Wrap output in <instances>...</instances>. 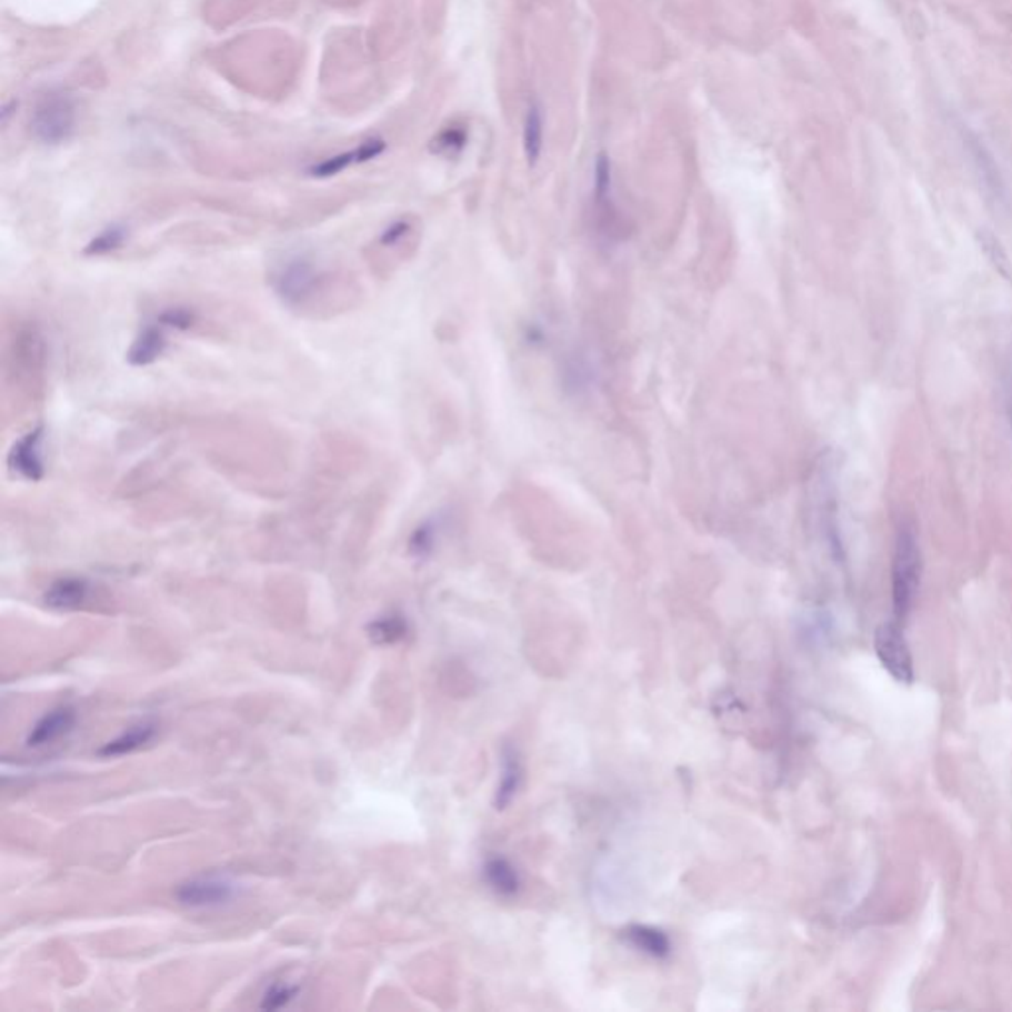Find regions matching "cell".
Listing matches in <instances>:
<instances>
[{"label": "cell", "instance_id": "obj_1", "mask_svg": "<svg viewBox=\"0 0 1012 1012\" xmlns=\"http://www.w3.org/2000/svg\"><path fill=\"white\" fill-rule=\"evenodd\" d=\"M922 583V550L912 522L898 529L892 555V608L898 623H904L914 610Z\"/></svg>", "mask_w": 1012, "mask_h": 1012}, {"label": "cell", "instance_id": "obj_2", "mask_svg": "<svg viewBox=\"0 0 1012 1012\" xmlns=\"http://www.w3.org/2000/svg\"><path fill=\"white\" fill-rule=\"evenodd\" d=\"M271 289L291 309L305 307L323 285V271L309 255H291L271 273Z\"/></svg>", "mask_w": 1012, "mask_h": 1012}, {"label": "cell", "instance_id": "obj_3", "mask_svg": "<svg viewBox=\"0 0 1012 1012\" xmlns=\"http://www.w3.org/2000/svg\"><path fill=\"white\" fill-rule=\"evenodd\" d=\"M874 651L888 674L900 684H912L915 681L914 657L905 641L902 623L886 621L874 633Z\"/></svg>", "mask_w": 1012, "mask_h": 1012}, {"label": "cell", "instance_id": "obj_4", "mask_svg": "<svg viewBox=\"0 0 1012 1012\" xmlns=\"http://www.w3.org/2000/svg\"><path fill=\"white\" fill-rule=\"evenodd\" d=\"M73 129H76V108L68 96L50 93L38 103L34 117H32V131L42 143H63L72 137Z\"/></svg>", "mask_w": 1012, "mask_h": 1012}, {"label": "cell", "instance_id": "obj_5", "mask_svg": "<svg viewBox=\"0 0 1012 1012\" xmlns=\"http://www.w3.org/2000/svg\"><path fill=\"white\" fill-rule=\"evenodd\" d=\"M958 131L959 137H961V143L965 147L971 164H973L975 174L981 180L986 194L994 202H1003L1004 197H1006V190H1004L1003 174L999 171V164L994 161L993 153L989 151V147L983 143V139L971 127L965 126V123H958Z\"/></svg>", "mask_w": 1012, "mask_h": 1012}, {"label": "cell", "instance_id": "obj_6", "mask_svg": "<svg viewBox=\"0 0 1012 1012\" xmlns=\"http://www.w3.org/2000/svg\"><path fill=\"white\" fill-rule=\"evenodd\" d=\"M44 438V428L40 425V428L28 431L27 435H22L12 445L9 453V467L14 475L30 481V483H38L44 479L46 463L44 451H42Z\"/></svg>", "mask_w": 1012, "mask_h": 1012}, {"label": "cell", "instance_id": "obj_7", "mask_svg": "<svg viewBox=\"0 0 1012 1012\" xmlns=\"http://www.w3.org/2000/svg\"><path fill=\"white\" fill-rule=\"evenodd\" d=\"M236 890L232 882L224 879H197L190 880L182 884L177 892L180 904L192 905V908H210V905H222L232 900Z\"/></svg>", "mask_w": 1012, "mask_h": 1012}, {"label": "cell", "instance_id": "obj_8", "mask_svg": "<svg viewBox=\"0 0 1012 1012\" xmlns=\"http://www.w3.org/2000/svg\"><path fill=\"white\" fill-rule=\"evenodd\" d=\"M91 598V583L80 575L58 578L48 585L44 603L52 610L72 611L83 608Z\"/></svg>", "mask_w": 1012, "mask_h": 1012}, {"label": "cell", "instance_id": "obj_9", "mask_svg": "<svg viewBox=\"0 0 1012 1012\" xmlns=\"http://www.w3.org/2000/svg\"><path fill=\"white\" fill-rule=\"evenodd\" d=\"M76 724V710L72 707H58L38 720L27 738L28 748H42L54 744L62 735L72 732Z\"/></svg>", "mask_w": 1012, "mask_h": 1012}, {"label": "cell", "instance_id": "obj_10", "mask_svg": "<svg viewBox=\"0 0 1012 1012\" xmlns=\"http://www.w3.org/2000/svg\"><path fill=\"white\" fill-rule=\"evenodd\" d=\"M167 329L162 324H147L143 331L137 334L131 349L127 350V362L133 367H151L161 359L169 347Z\"/></svg>", "mask_w": 1012, "mask_h": 1012}, {"label": "cell", "instance_id": "obj_11", "mask_svg": "<svg viewBox=\"0 0 1012 1012\" xmlns=\"http://www.w3.org/2000/svg\"><path fill=\"white\" fill-rule=\"evenodd\" d=\"M522 149H524V159L529 162L530 169H534L544 151V109L538 101L529 103L527 113H524Z\"/></svg>", "mask_w": 1012, "mask_h": 1012}, {"label": "cell", "instance_id": "obj_12", "mask_svg": "<svg viewBox=\"0 0 1012 1012\" xmlns=\"http://www.w3.org/2000/svg\"><path fill=\"white\" fill-rule=\"evenodd\" d=\"M154 734H157V727H154L153 722H141V724L126 730L123 734L117 735L116 740H111L103 748H99L98 753L103 755V758L127 755V753L137 752L139 748L149 744Z\"/></svg>", "mask_w": 1012, "mask_h": 1012}, {"label": "cell", "instance_id": "obj_13", "mask_svg": "<svg viewBox=\"0 0 1012 1012\" xmlns=\"http://www.w3.org/2000/svg\"><path fill=\"white\" fill-rule=\"evenodd\" d=\"M384 151V143L378 141V139H372V141H367V143L359 147L357 151L352 153L339 154V157H332V159H327V161L319 162L314 164L311 169V174L313 177H319V179H324V177H332L337 172L344 171L350 164L354 162H364L374 159L378 154Z\"/></svg>", "mask_w": 1012, "mask_h": 1012}, {"label": "cell", "instance_id": "obj_14", "mask_svg": "<svg viewBox=\"0 0 1012 1012\" xmlns=\"http://www.w3.org/2000/svg\"><path fill=\"white\" fill-rule=\"evenodd\" d=\"M625 938H628L629 943H631L633 948L643 951V953H649V955H653V958H664V955H669V951H671L669 938H667L663 932L653 930V928H647V925H633V928H629Z\"/></svg>", "mask_w": 1012, "mask_h": 1012}, {"label": "cell", "instance_id": "obj_15", "mask_svg": "<svg viewBox=\"0 0 1012 1012\" xmlns=\"http://www.w3.org/2000/svg\"><path fill=\"white\" fill-rule=\"evenodd\" d=\"M405 633H408V623L402 615H395V613L374 619L368 625V635L377 645H394L398 641H402Z\"/></svg>", "mask_w": 1012, "mask_h": 1012}, {"label": "cell", "instance_id": "obj_16", "mask_svg": "<svg viewBox=\"0 0 1012 1012\" xmlns=\"http://www.w3.org/2000/svg\"><path fill=\"white\" fill-rule=\"evenodd\" d=\"M467 141H469V133H467L465 126H449L433 139L431 151L441 157H458L463 153Z\"/></svg>", "mask_w": 1012, "mask_h": 1012}, {"label": "cell", "instance_id": "obj_17", "mask_svg": "<svg viewBox=\"0 0 1012 1012\" xmlns=\"http://www.w3.org/2000/svg\"><path fill=\"white\" fill-rule=\"evenodd\" d=\"M489 884L501 894H514L519 890V879L514 870L501 859H494L484 869Z\"/></svg>", "mask_w": 1012, "mask_h": 1012}, {"label": "cell", "instance_id": "obj_18", "mask_svg": "<svg viewBox=\"0 0 1012 1012\" xmlns=\"http://www.w3.org/2000/svg\"><path fill=\"white\" fill-rule=\"evenodd\" d=\"M127 240V230L123 226H109L103 232L98 233L88 246L86 255H108L111 251L119 250Z\"/></svg>", "mask_w": 1012, "mask_h": 1012}, {"label": "cell", "instance_id": "obj_19", "mask_svg": "<svg viewBox=\"0 0 1012 1012\" xmlns=\"http://www.w3.org/2000/svg\"><path fill=\"white\" fill-rule=\"evenodd\" d=\"M979 242H981V248L985 251L986 258L993 263V268L1003 275L1004 279H1011V261H1009V255L1006 251L1003 250L1001 242L994 238L991 232H983L979 236Z\"/></svg>", "mask_w": 1012, "mask_h": 1012}, {"label": "cell", "instance_id": "obj_20", "mask_svg": "<svg viewBox=\"0 0 1012 1012\" xmlns=\"http://www.w3.org/2000/svg\"><path fill=\"white\" fill-rule=\"evenodd\" d=\"M520 783V765L517 762V758L509 755L507 762H504V775H502L501 788H499V795H497V805L502 806L507 805L511 801L512 795L517 793Z\"/></svg>", "mask_w": 1012, "mask_h": 1012}, {"label": "cell", "instance_id": "obj_21", "mask_svg": "<svg viewBox=\"0 0 1012 1012\" xmlns=\"http://www.w3.org/2000/svg\"><path fill=\"white\" fill-rule=\"evenodd\" d=\"M157 323L162 324L164 329H174V331H189L192 324L197 323V314L182 309V307H172L164 313L159 314Z\"/></svg>", "mask_w": 1012, "mask_h": 1012}, {"label": "cell", "instance_id": "obj_22", "mask_svg": "<svg viewBox=\"0 0 1012 1012\" xmlns=\"http://www.w3.org/2000/svg\"><path fill=\"white\" fill-rule=\"evenodd\" d=\"M299 989L291 985H273L269 989L265 996H263V1003H261V1009L263 1011H278V1009H283L287 1004L291 1003L295 999Z\"/></svg>", "mask_w": 1012, "mask_h": 1012}, {"label": "cell", "instance_id": "obj_23", "mask_svg": "<svg viewBox=\"0 0 1012 1012\" xmlns=\"http://www.w3.org/2000/svg\"><path fill=\"white\" fill-rule=\"evenodd\" d=\"M433 542H435V529H433L431 522H425V524L415 530L412 538H410V550H412L415 555L430 554Z\"/></svg>", "mask_w": 1012, "mask_h": 1012}, {"label": "cell", "instance_id": "obj_24", "mask_svg": "<svg viewBox=\"0 0 1012 1012\" xmlns=\"http://www.w3.org/2000/svg\"><path fill=\"white\" fill-rule=\"evenodd\" d=\"M410 232V224L405 220H398L394 224L388 226L384 233L380 236V243L390 248V246H395V243L402 242L403 238Z\"/></svg>", "mask_w": 1012, "mask_h": 1012}, {"label": "cell", "instance_id": "obj_25", "mask_svg": "<svg viewBox=\"0 0 1012 1012\" xmlns=\"http://www.w3.org/2000/svg\"><path fill=\"white\" fill-rule=\"evenodd\" d=\"M1006 403H1009V415L1012 423V364L1009 368V382H1006Z\"/></svg>", "mask_w": 1012, "mask_h": 1012}]
</instances>
